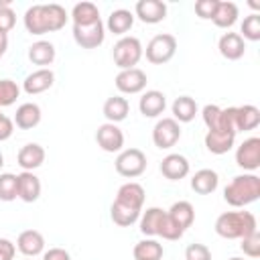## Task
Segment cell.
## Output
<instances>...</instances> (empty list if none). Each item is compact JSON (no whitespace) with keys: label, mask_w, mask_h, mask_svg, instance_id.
<instances>
[{"label":"cell","mask_w":260,"mask_h":260,"mask_svg":"<svg viewBox=\"0 0 260 260\" xmlns=\"http://www.w3.org/2000/svg\"><path fill=\"white\" fill-rule=\"evenodd\" d=\"M24 28L30 35H45V32H55L61 30L67 22V12L61 4H35L26 8L24 16Z\"/></svg>","instance_id":"1"},{"label":"cell","mask_w":260,"mask_h":260,"mask_svg":"<svg viewBox=\"0 0 260 260\" xmlns=\"http://www.w3.org/2000/svg\"><path fill=\"white\" fill-rule=\"evenodd\" d=\"M258 197H260V177L254 173H244L234 177L223 189V199L232 207H246L254 203Z\"/></svg>","instance_id":"2"},{"label":"cell","mask_w":260,"mask_h":260,"mask_svg":"<svg viewBox=\"0 0 260 260\" xmlns=\"http://www.w3.org/2000/svg\"><path fill=\"white\" fill-rule=\"evenodd\" d=\"M256 230L258 223L250 211H225L215 219V234L225 240H242Z\"/></svg>","instance_id":"3"},{"label":"cell","mask_w":260,"mask_h":260,"mask_svg":"<svg viewBox=\"0 0 260 260\" xmlns=\"http://www.w3.org/2000/svg\"><path fill=\"white\" fill-rule=\"evenodd\" d=\"M142 55H144V49L136 37H122L112 49L114 63H116V67H120V71L136 67L138 61L142 59Z\"/></svg>","instance_id":"4"},{"label":"cell","mask_w":260,"mask_h":260,"mask_svg":"<svg viewBox=\"0 0 260 260\" xmlns=\"http://www.w3.org/2000/svg\"><path fill=\"white\" fill-rule=\"evenodd\" d=\"M177 53V39L169 32H160V35H154L146 49H144V55H146V61H150L152 65H165L169 63Z\"/></svg>","instance_id":"5"},{"label":"cell","mask_w":260,"mask_h":260,"mask_svg":"<svg viewBox=\"0 0 260 260\" xmlns=\"http://www.w3.org/2000/svg\"><path fill=\"white\" fill-rule=\"evenodd\" d=\"M116 173L126 179H136L146 171V154L140 148H124L116 156Z\"/></svg>","instance_id":"6"},{"label":"cell","mask_w":260,"mask_h":260,"mask_svg":"<svg viewBox=\"0 0 260 260\" xmlns=\"http://www.w3.org/2000/svg\"><path fill=\"white\" fill-rule=\"evenodd\" d=\"M181 138V124L173 118H160L152 128V142L156 148H171Z\"/></svg>","instance_id":"7"},{"label":"cell","mask_w":260,"mask_h":260,"mask_svg":"<svg viewBox=\"0 0 260 260\" xmlns=\"http://www.w3.org/2000/svg\"><path fill=\"white\" fill-rule=\"evenodd\" d=\"M236 165L248 173H254L260 167V138L250 136L236 148Z\"/></svg>","instance_id":"8"},{"label":"cell","mask_w":260,"mask_h":260,"mask_svg":"<svg viewBox=\"0 0 260 260\" xmlns=\"http://www.w3.org/2000/svg\"><path fill=\"white\" fill-rule=\"evenodd\" d=\"M104 39H106V26L102 20L93 24H85V26L73 24V41L81 49H98L104 43Z\"/></svg>","instance_id":"9"},{"label":"cell","mask_w":260,"mask_h":260,"mask_svg":"<svg viewBox=\"0 0 260 260\" xmlns=\"http://www.w3.org/2000/svg\"><path fill=\"white\" fill-rule=\"evenodd\" d=\"M116 87L120 93H128V95H134V93H140L144 91L146 87V73L138 67H132V69H122L118 75H116Z\"/></svg>","instance_id":"10"},{"label":"cell","mask_w":260,"mask_h":260,"mask_svg":"<svg viewBox=\"0 0 260 260\" xmlns=\"http://www.w3.org/2000/svg\"><path fill=\"white\" fill-rule=\"evenodd\" d=\"M95 142L104 152H120L124 146V132L116 124H102L95 132Z\"/></svg>","instance_id":"11"},{"label":"cell","mask_w":260,"mask_h":260,"mask_svg":"<svg viewBox=\"0 0 260 260\" xmlns=\"http://www.w3.org/2000/svg\"><path fill=\"white\" fill-rule=\"evenodd\" d=\"M134 16L144 24H156L167 18V4L160 0H138L134 6Z\"/></svg>","instance_id":"12"},{"label":"cell","mask_w":260,"mask_h":260,"mask_svg":"<svg viewBox=\"0 0 260 260\" xmlns=\"http://www.w3.org/2000/svg\"><path fill=\"white\" fill-rule=\"evenodd\" d=\"M219 55L228 61H238L246 53V41L240 37V32H223L217 41Z\"/></svg>","instance_id":"13"},{"label":"cell","mask_w":260,"mask_h":260,"mask_svg":"<svg viewBox=\"0 0 260 260\" xmlns=\"http://www.w3.org/2000/svg\"><path fill=\"white\" fill-rule=\"evenodd\" d=\"M167 108V95L158 89H148L138 100V110L144 118H158Z\"/></svg>","instance_id":"14"},{"label":"cell","mask_w":260,"mask_h":260,"mask_svg":"<svg viewBox=\"0 0 260 260\" xmlns=\"http://www.w3.org/2000/svg\"><path fill=\"white\" fill-rule=\"evenodd\" d=\"M189 169H191L189 167V160L183 154H177V152L167 154L160 160V173L169 181H181V179H185L189 175Z\"/></svg>","instance_id":"15"},{"label":"cell","mask_w":260,"mask_h":260,"mask_svg":"<svg viewBox=\"0 0 260 260\" xmlns=\"http://www.w3.org/2000/svg\"><path fill=\"white\" fill-rule=\"evenodd\" d=\"M53 83H55V73L47 67V69H37L32 73H28L24 77V81H22V89L28 95H37V93L47 91Z\"/></svg>","instance_id":"16"},{"label":"cell","mask_w":260,"mask_h":260,"mask_svg":"<svg viewBox=\"0 0 260 260\" xmlns=\"http://www.w3.org/2000/svg\"><path fill=\"white\" fill-rule=\"evenodd\" d=\"M16 248L26 258H35V256H39V254L45 252V238L37 230H24L16 238Z\"/></svg>","instance_id":"17"},{"label":"cell","mask_w":260,"mask_h":260,"mask_svg":"<svg viewBox=\"0 0 260 260\" xmlns=\"http://www.w3.org/2000/svg\"><path fill=\"white\" fill-rule=\"evenodd\" d=\"M18 177V199L24 203H35L41 197V179L32 171H22Z\"/></svg>","instance_id":"18"},{"label":"cell","mask_w":260,"mask_h":260,"mask_svg":"<svg viewBox=\"0 0 260 260\" xmlns=\"http://www.w3.org/2000/svg\"><path fill=\"white\" fill-rule=\"evenodd\" d=\"M205 148L211 154H225L234 148L236 144V134L234 132H219V130H207L205 138Z\"/></svg>","instance_id":"19"},{"label":"cell","mask_w":260,"mask_h":260,"mask_svg":"<svg viewBox=\"0 0 260 260\" xmlns=\"http://www.w3.org/2000/svg\"><path fill=\"white\" fill-rule=\"evenodd\" d=\"M16 160L22 171H35L45 162V148L37 142H28L18 150Z\"/></svg>","instance_id":"20"},{"label":"cell","mask_w":260,"mask_h":260,"mask_svg":"<svg viewBox=\"0 0 260 260\" xmlns=\"http://www.w3.org/2000/svg\"><path fill=\"white\" fill-rule=\"evenodd\" d=\"M41 118H43L41 108L37 104H32V102H26V104H20L16 108V114H14L12 122L20 130H32V128H37L41 124Z\"/></svg>","instance_id":"21"},{"label":"cell","mask_w":260,"mask_h":260,"mask_svg":"<svg viewBox=\"0 0 260 260\" xmlns=\"http://www.w3.org/2000/svg\"><path fill=\"white\" fill-rule=\"evenodd\" d=\"M144 195H146V193H144V187L138 185V183H134V181H130V183H124V185L118 189L114 201L124 203V205H128V207H134V209H140V211H142Z\"/></svg>","instance_id":"22"},{"label":"cell","mask_w":260,"mask_h":260,"mask_svg":"<svg viewBox=\"0 0 260 260\" xmlns=\"http://www.w3.org/2000/svg\"><path fill=\"white\" fill-rule=\"evenodd\" d=\"M260 124V110L252 104L236 106V132H250Z\"/></svg>","instance_id":"23"},{"label":"cell","mask_w":260,"mask_h":260,"mask_svg":"<svg viewBox=\"0 0 260 260\" xmlns=\"http://www.w3.org/2000/svg\"><path fill=\"white\" fill-rule=\"evenodd\" d=\"M134 24V14L126 8H118V10H112L110 16H108V22L104 24L110 32L118 35V37H126V32L132 28Z\"/></svg>","instance_id":"24"},{"label":"cell","mask_w":260,"mask_h":260,"mask_svg":"<svg viewBox=\"0 0 260 260\" xmlns=\"http://www.w3.org/2000/svg\"><path fill=\"white\" fill-rule=\"evenodd\" d=\"M102 112H104V116H106V120H108L110 124H118V122L126 120V116H128V112H130V104H128V100L122 98V95H112V98H108V100L104 102Z\"/></svg>","instance_id":"25"},{"label":"cell","mask_w":260,"mask_h":260,"mask_svg":"<svg viewBox=\"0 0 260 260\" xmlns=\"http://www.w3.org/2000/svg\"><path fill=\"white\" fill-rule=\"evenodd\" d=\"M217 185H219V177H217V173L211 171V169H201V171H197V173L191 177V189H193L195 193H199V195H209V193H213V191L217 189Z\"/></svg>","instance_id":"26"},{"label":"cell","mask_w":260,"mask_h":260,"mask_svg":"<svg viewBox=\"0 0 260 260\" xmlns=\"http://www.w3.org/2000/svg\"><path fill=\"white\" fill-rule=\"evenodd\" d=\"M28 59L35 65H41V69H47L55 61V45L49 41H37L28 47Z\"/></svg>","instance_id":"27"},{"label":"cell","mask_w":260,"mask_h":260,"mask_svg":"<svg viewBox=\"0 0 260 260\" xmlns=\"http://www.w3.org/2000/svg\"><path fill=\"white\" fill-rule=\"evenodd\" d=\"M171 110H173V120H177L179 124L191 122V120L195 118V114L199 112L197 102H195L193 98H189V95H179V98L173 102Z\"/></svg>","instance_id":"28"},{"label":"cell","mask_w":260,"mask_h":260,"mask_svg":"<svg viewBox=\"0 0 260 260\" xmlns=\"http://www.w3.org/2000/svg\"><path fill=\"white\" fill-rule=\"evenodd\" d=\"M167 215H169L183 232H185L187 228H191L193 221H195V209H193V205H191L189 201H177V203H173L171 209L167 211Z\"/></svg>","instance_id":"29"},{"label":"cell","mask_w":260,"mask_h":260,"mask_svg":"<svg viewBox=\"0 0 260 260\" xmlns=\"http://www.w3.org/2000/svg\"><path fill=\"white\" fill-rule=\"evenodd\" d=\"M71 20L77 26H85V24H93L102 18H100V10L93 2H77L71 10Z\"/></svg>","instance_id":"30"},{"label":"cell","mask_w":260,"mask_h":260,"mask_svg":"<svg viewBox=\"0 0 260 260\" xmlns=\"http://www.w3.org/2000/svg\"><path fill=\"white\" fill-rule=\"evenodd\" d=\"M110 217L116 225L120 228H128L132 223H136L140 219V209H134V207H128L124 203H118L114 201L112 207H110Z\"/></svg>","instance_id":"31"},{"label":"cell","mask_w":260,"mask_h":260,"mask_svg":"<svg viewBox=\"0 0 260 260\" xmlns=\"http://www.w3.org/2000/svg\"><path fill=\"white\" fill-rule=\"evenodd\" d=\"M165 209L160 207H148L144 213H140V232L146 236V238H152L158 234V228H160V221L165 217Z\"/></svg>","instance_id":"32"},{"label":"cell","mask_w":260,"mask_h":260,"mask_svg":"<svg viewBox=\"0 0 260 260\" xmlns=\"http://www.w3.org/2000/svg\"><path fill=\"white\" fill-rule=\"evenodd\" d=\"M238 16H240V12H238V6L234 2H219L217 10H215V16L211 20L219 28H230V26L236 24Z\"/></svg>","instance_id":"33"},{"label":"cell","mask_w":260,"mask_h":260,"mask_svg":"<svg viewBox=\"0 0 260 260\" xmlns=\"http://www.w3.org/2000/svg\"><path fill=\"white\" fill-rule=\"evenodd\" d=\"M132 254H134V260H160L162 258V246L156 240L146 238L134 246Z\"/></svg>","instance_id":"34"},{"label":"cell","mask_w":260,"mask_h":260,"mask_svg":"<svg viewBox=\"0 0 260 260\" xmlns=\"http://www.w3.org/2000/svg\"><path fill=\"white\" fill-rule=\"evenodd\" d=\"M18 197V177L12 173H0V201H14Z\"/></svg>","instance_id":"35"},{"label":"cell","mask_w":260,"mask_h":260,"mask_svg":"<svg viewBox=\"0 0 260 260\" xmlns=\"http://www.w3.org/2000/svg\"><path fill=\"white\" fill-rule=\"evenodd\" d=\"M240 32H242L240 37H242L244 41H252V43L260 41V14H258V12L248 14V16L244 18L242 26H240Z\"/></svg>","instance_id":"36"},{"label":"cell","mask_w":260,"mask_h":260,"mask_svg":"<svg viewBox=\"0 0 260 260\" xmlns=\"http://www.w3.org/2000/svg\"><path fill=\"white\" fill-rule=\"evenodd\" d=\"M20 95V87L12 79H0V108H8Z\"/></svg>","instance_id":"37"},{"label":"cell","mask_w":260,"mask_h":260,"mask_svg":"<svg viewBox=\"0 0 260 260\" xmlns=\"http://www.w3.org/2000/svg\"><path fill=\"white\" fill-rule=\"evenodd\" d=\"M183 230L165 213V217H162V221H160V228H158V234L156 236H160L162 240H169V242H175V240H179V238H183Z\"/></svg>","instance_id":"38"},{"label":"cell","mask_w":260,"mask_h":260,"mask_svg":"<svg viewBox=\"0 0 260 260\" xmlns=\"http://www.w3.org/2000/svg\"><path fill=\"white\" fill-rule=\"evenodd\" d=\"M16 24V14L10 8V0H0V30L8 35Z\"/></svg>","instance_id":"39"},{"label":"cell","mask_w":260,"mask_h":260,"mask_svg":"<svg viewBox=\"0 0 260 260\" xmlns=\"http://www.w3.org/2000/svg\"><path fill=\"white\" fill-rule=\"evenodd\" d=\"M240 248H242V252H244L246 256H250V258H258V256H260V232L256 230V232L244 236Z\"/></svg>","instance_id":"40"},{"label":"cell","mask_w":260,"mask_h":260,"mask_svg":"<svg viewBox=\"0 0 260 260\" xmlns=\"http://www.w3.org/2000/svg\"><path fill=\"white\" fill-rule=\"evenodd\" d=\"M219 116H221V108L215 104H207L201 110V118H203L207 130H219Z\"/></svg>","instance_id":"41"},{"label":"cell","mask_w":260,"mask_h":260,"mask_svg":"<svg viewBox=\"0 0 260 260\" xmlns=\"http://www.w3.org/2000/svg\"><path fill=\"white\" fill-rule=\"evenodd\" d=\"M217 4H219V0H197L195 2V14L203 20H211L215 16Z\"/></svg>","instance_id":"42"},{"label":"cell","mask_w":260,"mask_h":260,"mask_svg":"<svg viewBox=\"0 0 260 260\" xmlns=\"http://www.w3.org/2000/svg\"><path fill=\"white\" fill-rule=\"evenodd\" d=\"M185 260H211V250L205 244H189L185 248Z\"/></svg>","instance_id":"43"},{"label":"cell","mask_w":260,"mask_h":260,"mask_svg":"<svg viewBox=\"0 0 260 260\" xmlns=\"http://www.w3.org/2000/svg\"><path fill=\"white\" fill-rule=\"evenodd\" d=\"M12 132H14V122L0 112V142L2 140H8L12 136Z\"/></svg>","instance_id":"44"},{"label":"cell","mask_w":260,"mask_h":260,"mask_svg":"<svg viewBox=\"0 0 260 260\" xmlns=\"http://www.w3.org/2000/svg\"><path fill=\"white\" fill-rule=\"evenodd\" d=\"M16 254V244L6 238H0V260H12Z\"/></svg>","instance_id":"45"},{"label":"cell","mask_w":260,"mask_h":260,"mask_svg":"<svg viewBox=\"0 0 260 260\" xmlns=\"http://www.w3.org/2000/svg\"><path fill=\"white\" fill-rule=\"evenodd\" d=\"M43 260H71V256L63 248H49L47 252H43Z\"/></svg>","instance_id":"46"},{"label":"cell","mask_w":260,"mask_h":260,"mask_svg":"<svg viewBox=\"0 0 260 260\" xmlns=\"http://www.w3.org/2000/svg\"><path fill=\"white\" fill-rule=\"evenodd\" d=\"M6 49H8V35L0 30V55H4Z\"/></svg>","instance_id":"47"},{"label":"cell","mask_w":260,"mask_h":260,"mask_svg":"<svg viewBox=\"0 0 260 260\" xmlns=\"http://www.w3.org/2000/svg\"><path fill=\"white\" fill-rule=\"evenodd\" d=\"M2 167H4V154L0 152V171H2Z\"/></svg>","instance_id":"48"},{"label":"cell","mask_w":260,"mask_h":260,"mask_svg":"<svg viewBox=\"0 0 260 260\" xmlns=\"http://www.w3.org/2000/svg\"><path fill=\"white\" fill-rule=\"evenodd\" d=\"M230 260H244V258H238V256H234V258H230Z\"/></svg>","instance_id":"49"},{"label":"cell","mask_w":260,"mask_h":260,"mask_svg":"<svg viewBox=\"0 0 260 260\" xmlns=\"http://www.w3.org/2000/svg\"><path fill=\"white\" fill-rule=\"evenodd\" d=\"M24 260H30V258H24Z\"/></svg>","instance_id":"50"},{"label":"cell","mask_w":260,"mask_h":260,"mask_svg":"<svg viewBox=\"0 0 260 260\" xmlns=\"http://www.w3.org/2000/svg\"><path fill=\"white\" fill-rule=\"evenodd\" d=\"M0 57H2V55H0Z\"/></svg>","instance_id":"51"}]
</instances>
